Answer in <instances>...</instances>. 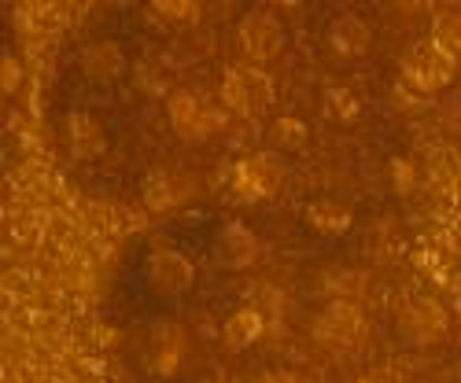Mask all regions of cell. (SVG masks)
Returning a JSON list of instances; mask_svg holds the SVG:
<instances>
[{
	"label": "cell",
	"mask_w": 461,
	"mask_h": 383,
	"mask_svg": "<svg viewBox=\"0 0 461 383\" xmlns=\"http://www.w3.org/2000/svg\"><path fill=\"white\" fill-rule=\"evenodd\" d=\"M19 82H23V67H19V59L15 56H0V93L5 96H12L15 89H19Z\"/></svg>",
	"instance_id": "cell-21"
},
{
	"label": "cell",
	"mask_w": 461,
	"mask_h": 383,
	"mask_svg": "<svg viewBox=\"0 0 461 383\" xmlns=\"http://www.w3.org/2000/svg\"><path fill=\"white\" fill-rule=\"evenodd\" d=\"M237 37H240L244 56H248L255 67L277 59V56L285 52V41H288L281 19H277V15H270V12H248V15L240 19Z\"/></svg>",
	"instance_id": "cell-7"
},
{
	"label": "cell",
	"mask_w": 461,
	"mask_h": 383,
	"mask_svg": "<svg viewBox=\"0 0 461 383\" xmlns=\"http://www.w3.org/2000/svg\"><path fill=\"white\" fill-rule=\"evenodd\" d=\"M203 103L192 96V93H185V89H177L174 96H170V103H167V114H170V126L181 133V137H188L192 140V133H196V126H200V119H203Z\"/></svg>",
	"instance_id": "cell-15"
},
{
	"label": "cell",
	"mask_w": 461,
	"mask_h": 383,
	"mask_svg": "<svg viewBox=\"0 0 461 383\" xmlns=\"http://www.w3.org/2000/svg\"><path fill=\"white\" fill-rule=\"evenodd\" d=\"M329 49L343 59H362L373 49V30L358 15H339L329 22Z\"/></svg>",
	"instance_id": "cell-10"
},
{
	"label": "cell",
	"mask_w": 461,
	"mask_h": 383,
	"mask_svg": "<svg viewBox=\"0 0 461 383\" xmlns=\"http://www.w3.org/2000/svg\"><path fill=\"white\" fill-rule=\"evenodd\" d=\"M214 258H218L221 270H251V265L262 258V240L251 233L248 225L233 221V225H225L218 233Z\"/></svg>",
	"instance_id": "cell-9"
},
{
	"label": "cell",
	"mask_w": 461,
	"mask_h": 383,
	"mask_svg": "<svg viewBox=\"0 0 461 383\" xmlns=\"http://www.w3.org/2000/svg\"><path fill=\"white\" fill-rule=\"evenodd\" d=\"M78 67H82V74L89 82H114L126 70V52H122L119 41H96V45L82 49Z\"/></svg>",
	"instance_id": "cell-11"
},
{
	"label": "cell",
	"mask_w": 461,
	"mask_h": 383,
	"mask_svg": "<svg viewBox=\"0 0 461 383\" xmlns=\"http://www.w3.org/2000/svg\"><path fill=\"white\" fill-rule=\"evenodd\" d=\"M188 358V332L177 321H156L144 339V369L159 379H170L181 372Z\"/></svg>",
	"instance_id": "cell-5"
},
{
	"label": "cell",
	"mask_w": 461,
	"mask_h": 383,
	"mask_svg": "<svg viewBox=\"0 0 461 383\" xmlns=\"http://www.w3.org/2000/svg\"><path fill=\"white\" fill-rule=\"evenodd\" d=\"M67 140H70V151L74 159H96L107 151V133L104 126L86 111H74L67 114Z\"/></svg>",
	"instance_id": "cell-13"
},
{
	"label": "cell",
	"mask_w": 461,
	"mask_h": 383,
	"mask_svg": "<svg viewBox=\"0 0 461 383\" xmlns=\"http://www.w3.org/2000/svg\"><path fill=\"white\" fill-rule=\"evenodd\" d=\"M285 184V170L281 163L270 156V151H255V156L240 159L233 166V177H229V188L233 196L244 203H262V200H274Z\"/></svg>",
	"instance_id": "cell-3"
},
{
	"label": "cell",
	"mask_w": 461,
	"mask_h": 383,
	"mask_svg": "<svg viewBox=\"0 0 461 383\" xmlns=\"http://www.w3.org/2000/svg\"><path fill=\"white\" fill-rule=\"evenodd\" d=\"M192 284H196V265H192L181 251L156 247L148 254V288L156 295L174 298V295H185Z\"/></svg>",
	"instance_id": "cell-8"
},
{
	"label": "cell",
	"mask_w": 461,
	"mask_h": 383,
	"mask_svg": "<svg viewBox=\"0 0 461 383\" xmlns=\"http://www.w3.org/2000/svg\"><path fill=\"white\" fill-rule=\"evenodd\" d=\"M262 332H266V317L255 310V306H240V310H233L221 325V347L229 354H240L251 347V343L262 339Z\"/></svg>",
	"instance_id": "cell-12"
},
{
	"label": "cell",
	"mask_w": 461,
	"mask_h": 383,
	"mask_svg": "<svg viewBox=\"0 0 461 383\" xmlns=\"http://www.w3.org/2000/svg\"><path fill=\"white\" fill-rule=\"evenodd\" d=\"M218 100L237 119H262L274 107V78L262 67H229Z\"/></svg>",
	"instance_id": "cell-2"
},
{
	"label": "cell",
	"mask_w": 461,
	"mask_h": 383,
	"mask_svg": "<svg viewBox=\"0 0 461 383\" xmlns=\"http://www.w3.org/2000/svg\"><path fill=\"white\" fill-rule=\"evenodd\" d=\"M151 15H159L163 22L177 26V30H188L203 19V8L196 0H156V4H151Z\"/></svg>",
	"instance_id": "cell-18"
},
{
	"label": "cell",
	"mask_w": 461,
	"mask_h": 383,
	"mask_svg": "<svg viewBox=\"0 0 461 383\" xmlns=\"http://www.w3.org/2000/svg\"><path fill=\"white\" fill-rule=\"evenodd\" d=\"M450 317L443 310V302L432 295H413L402 310H399V335L413 347H436L447 335Z\"/></svg>",
	"instance_id": "cell-6"
},
{
	"label": "cell",
	"mask_w": 461,
	"mask_h": 383,
	"mask_svg": "<svg viewBox=\"0 0 461 383\" xmlns=\"http://www.w3.org/2000/svg\"><path fill=\"white\" fill-rule=\"evenodd\" d=\"M306 225H311L318 236H343L355 225V214L339 200H314L306 207Z\"/></svg>",
	"instance_id": "cell-14"
},
{
	"label": "cell",
	"mask_w": 461,
	"mask_h": 383,
	"mask_svg": "<svg viewBox=\"0 0 461 383\" xmlns=\"http://www.w3.org/2000/svg\"><path fill=\"white\" fill-rule=\"evenodd\" d=\"M270 144L277 151H299L306 144V122L303 119H292V114H281V119L270 122Z\"/></svg>",
	"instance_id": "cell-19"
},
{
	"label": "cell",
	"mask_w": 461,
	"mask_h": 383,
	"mask_svg": "<svg viewBox=\"0 0 461 383\" xmlns=\"http://www.w3.org/2000/svg\"><path fill=\"white\" fill-rule=\"evenodd\" d=\"M351 383H376V379H369V376H362V379H351Z\"/></svg>",
	"instance_id": "cell-24"
},
{
	"label": "cell",
	"mask_w": 461,
	"mask_h": 383,
	"mask_svg": "<svg viewBox=\"0 0 461 383\" xmlns=\"http://www.w3.org/2000/svg\"><path fill=\"white\" fill-rule=\"evenodd\" d=\"M325 291H329L332 298L355 302V295L366 291V273H358V270H329V273H325Z\"/></svg>",
	"instance_id": "cell-20"
},
{
	"label": "cell",
	"mask_w": 461,
	"mask_h": 383,
	"mask_svg": "<svg viewBox=\"0 0 461 383\" xmlns=\"http://www.w3.org/2000/svg\"><path fill=\"white\" fill-rule=\"evenodd\" d=\"M399 70H402V82L410 89H417V93H439V89H447L454 82L457 63L443 49H436L432 41H425V45H413L402 56V67Z\"/></svg>",
	"instance_id": "cell-4"
},
{
	"label": "cell",
	"mask_w": 461,
	"mask_h": 383,
	"mask_svg": "<svg viewBox=\"0 0 461 383\" xmlns=\"http://www.w3.org/2000/svg\"><path fill=\"white\" fill-rule=\"evenodd\" d=\"M366 335H369L366 310L358 302H348V298L325 302L311 321V339H314V347L325 351V354H351L366 343Z\"/></svg>",
	"instance_id": "cell-1"
},
{
	"label": "cell",
	"mask_w": 461,
	"mask_h": 383,
	"mask_svg": "<svg viewBox=\"0 0 461 383\" xmlns=\"http://www.w3.org/2000/svg\"><path fill=\"white\" fill-rule=\"evenodd\" d=\"M185 196H188L185 184H181V181H174L170 174H151V177H148V184H144V203H148L151 210H167V207L181 203Z\"/></svg>",
	"instance_id": "cell-17"
},
{
	"label": "cell",
	"mask_w": 461,
	"mask_h": 383,
	"mask_svg": "<svg viewBox=\"0 0 461 383\" xmlns=\"http://www.w3.org/2000/svg\"><path fill=\"white\" fill-rule=\"evenodd\" d=\"M221 129H225V111L207 107L203 119H200V126H196V133H192V140H211V137H218Z\"/></svg>",
	"instance_id": "cell-22"
},
{
	"label": "cell",
	"mask_w": 461,
	"mask_h": 383,
	"mask_svg": "<svg viewBox=\"0 0 461 383\" xmlns=\"http://www.w3.org/2000/svg\"><path fill=\"white\" fill-rule=\"evenodd\" d=\"M429 41L443 49L454 63H461V12H439L432 19V37Z\"/></svg>",
	"instance_id": "cell-16"
},
{
	"label": "cell",
	"mask_w": 461,
	"mask_h": 383,
	"mask_svg": "<svg viewBox=\"0 0 461 383\" xmlns=\"http://www.w3.org/2000/svg\"><path fill=\"white\" fill-rule=\"evenodd\" d=\"M258 383H311V379H303L299 372H270V376H262Z\"/></svg>",
	"instance_id": "cell-23"
}]
</instances>
